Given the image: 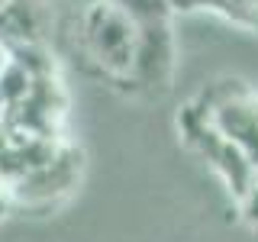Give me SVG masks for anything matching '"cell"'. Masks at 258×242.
<instances>
[{"label": "cell", "mask_w": 258, "mask_h": 242, "mask_svg": "<svg viewBox=\"0 0 258 242\" xmlns=\"http://www.w3.org/2000/svg\"><path fill=\"white\" fill-rule=\"evenodd\" d=\"M139 23L113 0H97L84 13V42L110 75H129Z\"/></svg>", "instance_id": "6da1fadb"}, {"label": "cell", "mask_w": 258, "mask_h": 242, "mask_svg": "<svg viewBox=\"0 0 258 242\" xmlns=\"http://www.w3.org/2000/svg\"><path fill=\"white\" fill-rule=\"evenodd\" d=\"M210 100H207V116L216 126V133L232 145H239L252 165L258 168V97L239 84V81H220L210 84Z\"/></svg>", "instance_id": "7a4b0ae2"}, {"label": "cell", "mask_w": 258, "mask_h": 242, "mask_svg": "<svg viewBox=\"0 0 258 242\" xmlns=\"http://www.w3.org/2000/svg\"><path fill=\"white\" fill-rule=\"evenodd\" d=\"M174 68V36L168 26V16L139 23V39H136V55H133V71L129 78L145 87H161L168 84V75Z\"/></svg>", "instance_id": "3957f363"}, {"label": "cell", "mask_w": 258, "mask_h": 242, "mask_svg": "<svg viewBox=\"0 0 258 242\" xmlns=\"http://www.w3.org/2000/svg\"><path fill=\"white\" fill-rule=\"evenodd\" d=\"M75 174H78L75 155H71V152H55V158L45 161L42 168L16 177L10 194H16V197H23V200H52V197H58V194H64L71 188Z\"/></svg>", "instance_id": "277c9868"}, {"label": "cell", "mask_w": 258, "mask_h": 242, "mask_svg": "<svg viewBox=\"0 0 258 242\" xmlns=\"http://www.w3.org/2000/svg\"><path fill=\"white\" fill-rule=\"evenodd\" d=\"M32 87H36V75L26 71L16 58H10V65L0 71V116H7L10 110L20 107L32 94Z\"/></svg>", "instance_id": "5b68a950"}, {"label": "cell", "mask_w": 258, "mask_h": 242, "mask_svg": "<svg viewBox=\"0 0 258 242\" xmlns=\"http://www.w3.org/2000/svg\"><path fill=\"white\" fill-rule=\"evenodd\" d=\"M119 4L123 10L133 16L136 23H145V20H158V16H168V0H113Z\"/></svg>", "instance_id": "8992f818"}, {"label": "cell", "mask_w": 258, "mask_h": 242, "mask_svg": "<svg viewBox=\"0 0 258 242\" xmlns=\"http://www.w3.org/2000/svg\"><path fill=\"white\" fill-rule=\"evenodd\" d=\"M239 200H242V213H245V220L258 226V181L245 191V197H239Z\"/></svg>", "instance_id": "52a82bcc"}, {"label": "cell", "mask_w": 258, "mask_h": 242, "mask_svg": "<svg viewBox=\"0 0 258 242\" xmlns=\"http://www.w3.org/2000/svg\"><path fill=\"white\" fill-rule=\"evenodd\" d=\"M10 58H13V52H10V45L4 42V39H0V71L7 68V65H10Z\"/></svg>", "instance_id": "ba28073f"}, {"label": "cell", "mask_w": 258, "mask_h": 242, "mask_svg": "<svg viewBox=\"0 0 258 242\" xmlns=\"http://www.w3.org/2000/svg\"><path fill=\"white\" fill-rule=\"evenodd\" d=\"M7 184H10V181H7V174H4V171H0V197H4V194H7V191H10V188H7Z\"/></svg>", "instance_id": "9c48e42d"}]
</instances>
